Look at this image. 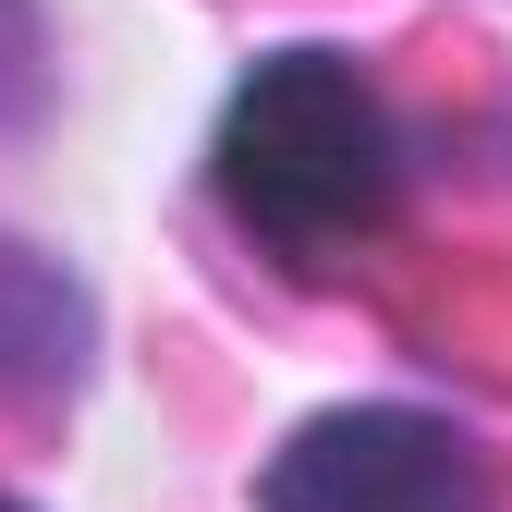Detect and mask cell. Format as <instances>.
<instances>
[{
	"label": "cell",
	"mask_w": 512,
	"mask_h": 512,
	"mask_svg": "<svg viewBox=\"0 0 512 512\" xmlns=\"http://www.w3.org/2000/svg\"><path fill=\"white\" fill-rule=\"evenodd\" d=\"M256 512H488V464L439 415L342 403V415H305L269 452Z\"/></svg>",
	"instance_id": "2"
},
{
	"label": "cell",
	"mask_w": 512,
	"mask_h": 512,
	"mask_svg": "<svg viewBox=\"0 0 512 512\" xmlns=\"http://www.w3.org/2000/svg\"><path fill=\"white\" fill-rule=\"evenodd\" d=\"M391 183H403V147H391V110L354 61L330 49H281L256 61L244 98L220 110V208L281 244V256H342L391 220Z\"/></svg>",
	"instance_id": "1"
},
{
	"label": "cell",
	"mask_w": 512,
	"mask_h": 512,
	"mask_svg": "<svg viewBox=\"0 0 512 512\" xmlns=\"http://www.w3.org/2000/svg\"><path fill=\"white\" fill-rule=\"evenodd\" d=\"M0 512H13V500H0Z\"/></svg>",
	"instance_id": "4"
},
{
	"label": "cell",
	"mask_w": 512,
	"mask_h": 512,
	"mask_svg": "<svg viewBox=\"0 0 512 512\" xmlns=\"http://www.w3.org/2000/svg\"><path fill=\"white\" fill-rule=\"evenodd\" d=\"M86 281L37 244H0V391H74L86 378Z\"/></svg>",
	"instance_id": "3"
}]
</instances>
